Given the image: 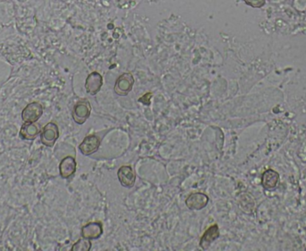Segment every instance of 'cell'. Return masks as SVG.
I'll use <instances>...</instances> for the list:
<instances>
[{
  "label": "cell",
  "mask_w": 306,
  "mask_h": 251,
  "mask_svg": "<svg viewBox=\"0 0 306 251\" xmlns=\"http://www.w3.org/2000/svg\"><path fill=\"white\" fill-rule=\"evenodd\" d=\"M91 112H92V106L88 101L83 100L78 101L72 109V119L78 125H83L91 116Z\"/></svg>",
  "instance_id": "1"
},
{
  "label": "cell",
  "mask_w": 306,
  "mask_h": 251,
  "mask_svg": "<svg viewBox=\"0 0 306 251\" xmlns=\"http://www.w3.org/2000/svg\"><path fill=\"white\" fill-rule=\"evenodd\" d=\"M59 138L58 127L54 122H49L45 126L40 133V141L47 147H52Z\"/></svg>",
  "instance_id": "2"
},
{
  "label": "cell",
  "mask_w": 306,
  "mask_h": 251,
  "mask_svg": "<svg viewBox=\"0 0 306 251\" xmlns=\"http://www.w3.org/2000/svg\"><path fill=\"white\" fill-rule=\"evenodd\" d=\"M134 85V78L131 73H125L118 77L115 84L114 91L119 96H126Z\"/></svg>",
  "instance_id": "3"
},
{
  "label": "cell",
  "mask_w": 306,
  "mask_h": 251,
  "mask_svg": "<svg viewBox=\"0 0 306 251\" xmlns=\"http://www.w3.org/2000/svg\"><path fill=\"white\" fill-rule=\"evenodd\" d=\"M42 114H43L42 105L37 101H33L24 108L22 112V118L24 122L32 123L38 121L39 118L42 116Z\"/></svg>",
  "instance_id": "4"
},
{
  "label": "cell",
  "mask_w": 306,
  "mask_h": 251,
  "mask_svg": "<svg viewBox=\"0 0 306 251\" xmlns=\"http://www.w3.org/2000/svg\"><path fill=\"white\" fill-rule=\"evenodd\" d=\"M101 144V138H99L98 136L90 135L84 139V141L79 146V150L82 154H84L85 156H89L99 150Z\"/></svg>",
  "instance_id": "5"
},
{
  "label": "cell",
  "mask_w": 306,
  "mask_h": 251,
  "mask_svg": "<svg viewBox=\"0 0 306 251\" xmlns=\"http://www.w3.org/2000/svg\"><path fill=\"white\" fill-rule=\"evenodd\" d=\"M208 203H209V197L201 192L192 193L185 200V205L190 210H201L206 207Z\"/></svg>",
  "instance_id": "6"
},
{
  "label": "cell",
  "mask_w": 306,
  "mask_h": 251,
  "mask_svg": "<svg viewBox=\"0 0 306 251\" xmlns=\"http://www.w3.org/2000/svg\"><path fill=\"white\" fill-rule=\"evenodd\" d=\"M117 178L122 186L128 187V189L133 187L135 184V180H136L134 170L132 167L128 166V165L119 168V170L117 171Z\"/></svg>",
  "instance_id": "7"
},
{
  "label": "cell",
  "mask_w": 306,
  "mask_h": 251,
  "mask_svg": "<svg viewBox=\"0 0 306 251\" xmlns=\"http://www.w3.org/2000/svg\"><path fill=\"white\" fill-rule=\"evenodd\" d=\"M103 85V77L98 72L90 74L85 81V89L91 95H95L100 92Z\"/></svg>",
  "instance_id": "8"
},
{
  "label": "cell",
  "mask_w": 306,
  "mask_h": 251,
  "mask_svg": "<svg viewBox=\"0 0 306 251\" xmlns=\"http://www.w3.org/2000/svg\"><path fill=\"white\" fill-rule=\"evenodd\" d=\"M102 234H103V226L101 223L99 222L87 223L82 228V237L91 240L100 239Z\"/></svg>",
  "instance_id": "9"
},
{
  "label": "cell",
  "mask_w": 306,
  "mask_h": 251,
  "mask_svg": "<svg viewBox=\"0 0 306 251\" xmlns=\"http://www.w3.org/2000/svg\"><path fill=\"white\" fill-rule=\"evenodd\" d=\"M219 237V228L217 224H213L212 226L209 227L203 235L201 236L200 240V247L202 249H208L209 246Z\"/></svg>",
  "instance_id": "10"
},
{
  "label": "cell",
  "mask_w": 306,
  "mask_h": 251,
  "mask_svg": "<svg viewBox=\"0 0 306 251\" xmlns=\"http://www.w3.org/2000/svg\"><path fill=\"white\" fill-rule=\"evenodd\" d=\"M76 161L72 156H66L59 164V173L63 178H69L76 171Z\"/></svg>",
  "instance_id": "11"
},
{
  "label": "cell",
  "mask_w": 306,
  "mask_h": 251,
  "mask_svg": "<svg viewBox=\"0 0 306 251\" xmlns=\"http://www.w3.org/2000/svg\"><path fill=\"white\" fill-rule=\"evenodd\" d=\"M40 133V127L36 122H24L20 130V137L24 140H33Z\"/></svg>",
  "instance_id": "12"
},
{
  "label": "cell",
  "mask_w": 306,
  "mask_h": 251,
  "mask_svg": "<svg viewBox=\"0 0 306 251\" xmlns=\"http://www.w3.org/2000/svg\"><path fill=\"white\" fill-rule=\"evenodd\" d=\"M278 181V173L274 170H267L262 176V185L266 189H272L274 186H277Z\"/></svg>",
  "instance_id": "13"
},
{
  "label": "cell",
  "mask_w": 306,
  "mask_h": 251,
  "mask_svg": "<svg viewBox=\"0 0 306 251\" xmlns=\"http://www.w3.org/2000/svg\"><path fill=\"white\" fill-rule=\"evenodd\" d=\"M92 248V242L91 239L86 238H81L76 242L72 245L71 250L72 251H90Z\"/></svg>",
  "instance_id": "14"
},
{
  "label": "cell",
  "mask_w": 306,
  "mask_h": 251,
  "mask_svg": "<svg viewBox=\"0 0 306 251\" xmlns=\"http://www.w3.org/2000/svg\"><path fill=\"white\" fill-rule=\"evenodd\" d=\"M245 2L253 8H261L265 3V0H245Z\"/></svg>",
  "instance_id": "15"
},
{
  "label": "cell",
  "mask_w": 306,
  "mask_h": 251,
  "mask_svg": "<svg viewBox=\"0 0 306 251\" xmlns=\"http://www.w3.org/2000/svg\"><path fill=\"white\" fill-rule=\"evenodd\" d=\"M152 97V93H148L144 94L142 97L140 98L138 101H140L141 102L142 104H144V105L149 106L150 104V99Z\"/></svg>",
  "instance_id": "16"
},
{
  "label": "cell",
  "mask_w": 306,
  "mask_h": 251,
  "mask_svg": "<svg viewBox=\"0 0 306 251\" xmlns=\"http://www.w3.org/2000/svg\"><path fill=\"white\" fill-rule=\"evenodd\" d=\"M21 1H23V0H21Z\"/></svg>",
  "instance_id": "17"
}]
</instances>
